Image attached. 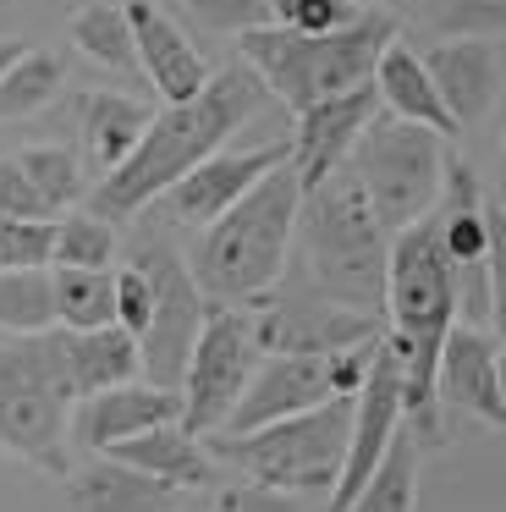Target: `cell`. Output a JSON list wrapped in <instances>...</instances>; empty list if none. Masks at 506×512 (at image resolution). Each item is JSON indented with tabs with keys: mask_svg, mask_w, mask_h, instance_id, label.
I'll return each instance as SVG.
<instances>
[{
	"mask_svg": "<svg viewBox=\"0 0 506 512\" xmlns=\"http://www.w3.org/2000/svg\"><path fill=\"white\" fill-rule=\"evenodd\" d=\"M182 419V397L149 380H127V386L94 391V397H77L72 408V441L88 452H110V446L132 441V435L154 430V424H176Z\"/></svg>",
	"mask_w": 506,
	"mask_h": 512,
	"instance_id": "obj_17",
	"label": "cell"
},
{
	"mask_svg": "<svg viewBox=\"0 0 506 512\" xmlns=\"http://www.w3.org/2000/svg\"><path fill=\"white\" fill-rule=\"evenodd\" d=\"M424 67L435 78L457 133L479 127L501 100V56H495L490 39H440L435 50H424Z\"/></svg>",
	"mask_w": 506,
	"mask_h": 512,
	"instance_id": "obj_19",
	"label": "cell"
},
{
	"mask_svg": "<svg viewBox=\"0 0 506 512\" xmlns=\"http://www.w3.org/2000/svg\"><path fill=\"white\" fill-rule=\"evenodd\" d=\"M149 314H154V287H149V276L127 259V265L116 270V325L132 331V336H143L149 331Z\"/></svg>",
	"mask_w": 506,
	"mask_h": 512,
	"instance_id": "obj_37",
	"label": "cell"
},
{
	"mask_svg": "<svg viewBox=\"0 0 506 512\" xmlns=\"http://www.w3.org/2000/svg\"><path fill=\"white\" fill-rule=\"evenodd\" d=\"M457 325V276H451L446 243H440V215L402 226L391 237V265H385V342L402 358V419L407 435L424 446H440V347Z\"/></svg>",
	"mask_w": 506,
	"mask_h": 512,
	"instance_id": "obj_2",
	"label": "cell"
},
{
	"mask_svg": "<svg viewBox=\"0 0 506 512\" xmlns=\"http://www.w3.org/2000/svg\"><path fill=\"white\" fill-rule=\"evenodd\" d=\"M22 50H28V45H22V39H11V34H0V72H6V67H11V61H17V56H22Z\"/></svg>",
	"mask_w": 506,
	"mask_h": 512,
	"instance_id": "obj_40",
	"label": "cell"
},
{
	"mask_svg": "<svg viewBox=\"0 0 506 512\" xmlns=\"http://www.w3.org/2000/svg\"><path fill=\"white\" fill-rule=\"evenodd\" d=\"M347 435H352V397H330L308 413L264 424V430L209 435V452L253 485L330 501V490L341 479V457H347Z\"/></svg>",
	"mask_w": 506,
	"mask_h": 512,
	"instance_id": "obj_7",
	"label": "cell"
},
{
	"mask_svg": "<svg viewBox=\"0 0 506 512\" xmlns=\"http://www.w3.org/2000/svg\"><path fill=\"white\" fill-rule=\"evenodd\" d=\"M55 331V281L50 270H0V336Z\"/></svg>",
	"mask_w": 506,
	"mask_h": 512,
	"instance_id": "obj_29",
	"label": "cell"
},
{
	"mask_svg": "<svg viewBox=\"0 0 506 512\" xmlns=\"http://www.w3.org/2000/svg\"><path fill=\"white\" fill-rule=\"evenodd\" d=\"M286 160H292V144H253V149H231L226 144V149H215L204 166L187 171L176 188H165L160 204H165V215H171L176 226H209V221H220L253 182L270 177V171L286 166Z\"/></svg>",
	"mask_w": 506,
	"mask_h": 512,
	"instance_id": "obj_13",
	"label": "cell"
},
{
	"mask_svg": "<svg viewBox=\"0 0 506 512\" xmlns=\"http://www.w3.org/2000/svg\"><path fill=\"white\" fill-rule=\"evenodd\" d=\"M149 122H154V111L138 105L132 94H116V89L77 94V133H83V149L99 171H116L138 149V138L149 133Z\"/></svg>",
	"mask_w": 506,
	"mask_h": 512,
	"instance_id": "obj_23",
	"label": "cell"
},
{
	"mask_svg": "<svg viewBox=\"0 0 506 512\" xmlns=\"http://www.w3.org/2000/svg\"><path fill=\"white\" fill-rule=\"evenodd\" d=\"M490 331L506 347V210L490 199Z\"/></svg>",
	"mask_w": 506,
	"mask_h": 512,
	"instance_id": "obj_38",
	"label": "cell"
},
{
	"mask_svg": "<svg viewBox=\"0 0 506 512\" xmlns=\"http://www.w3.org/2000/svg\"><path fill=\"white\" fill-rule=\"evenodd\" d=\"M127 259L149 276V287H154L149 331L138 336L143 380L176 391L182 375H187V358H193L198 331H204V320H209V298H204V287H198L193 265L176 254V243L165 232H138V243H132Z\"/></svg>",
	"mask_w": 506,
	"mask_h": 512,
	"instance_id": "obj_9",
	"label": "cell"
},
{
	"mask_svg": "<svg viewBox=\"0 0 506 512\" xmlns=\"http://www.w3.org/2000/svg\"><path fill=\"white\" fill-rule=\"evenodd\" d=\"M396 39L391 12H358L352 23L330 28V34H286V28H253L237 39L242 61L264 78V89L286 105V111H308V105L347 94L374 78V61Z\"/></svg>",
	"mask_w": 506,
	"mask_h": 512,
	"instance_id": "obj_5",
	"label": "cell"
},
{
	"mask_svg": "<svg viewBox=\"0 0 506 512\" xmlns=\"http://www.w3.org/2000/svg\"><path fill=\"white\" fill-rule=\"evenodd\" d=\"M495 204L506 210V149H501V166H495Z\"/></svg>",
	"mask_w": 506,
	"mask_h": 512,
	"instance_id": "obj_41",
	"label": "cell"
},
{
	"mask_svg": "<svg viewBox=\"0 0 506 512\" xmlns=\"http://www.w3.org/2000/svg\"><path fill=\"white\" fill-rule=\"evenodd\" d=\"M429 28L440 39H495L506 34V0H435Z\"/></svg>",
	"mask_w": 506,
	"mask_h": 512,
	"instance_id": "obj_32",
	"label": "cell"
},
{
	"mask_svg": "<svg viewBox=\"0 0 506 512\" xmlns=\"http://www.w3.org/2000/svg\"><path fill=\"white\" fill-rule=\"evenodd\" d=\"M264 347L253 336V314L248 309H226V303H209V320L193 342V358H187V375L176 386L182 397V424L193 435H215L226 430L237 397L248 391L253 369H259Z\"/></svg>",
	"mask_w": 506,
	"mask_h": 512,
	"instance_id": "obj_10",
	"label": "cell"
},
{
	"mask_svg": "<svg viewBox=\"0 0 506 512\" xmlns=\"http://www.w3.org/2000/svg\"><path fill=\"white\" fill-rule=\"evenodd\" d=\"M182 490L165 479L143 474V468L121 463V457L99 452V463L66 474V507L72 512H176Z\"/></svg>",
	"mask_w": 506,
	"mask_h": 512,
	"instance_id": "obj_20",
	"label": "cell"
},
{
	"mask_svg": "<svg viewBox=\"0 0 506 512\" xmlns=\"http://www.w3.org/2000/svg\"><path fill=\"white\" fill-rule=\"evenodd\" d=\"M50 281H55V325H61V331L116 325V270L50 265Z\"/></svg>",
	"mask_w": 506,
	"mask_h": 512,
	"instance_id": "obj_25",
	"label": "cell"
},
{
	"mask_svg": "<svg viewBox=\"0 0 506 512\" xmlns=\"http://www.w3.org/2000/svg\"><path fill=\"white\" fill-rule=\"evenodd\" d=\"M352 17V0H270V23L286 34H330Z\"/></svg>",
	"mask_w": 506,
	"mask_h": 512,
	"instance_id": "obj_35",
	"label": "cell"
},
{
	"mask_svg": "<svg viewBox=\"0 0 506 512\" xmlns=\"http://www.w3.org/2000/svg\"><path fill=\"white\" fill-rule=\"evenodd\" d=\"M446 160H451V149L440 133L380 111L363 127L358 144H352L347 171L358 177V188L369 199V210L380 215V226L396 237L402 226L435 215L440 188H446Z\"/></svg>",
	"mask_w": 506,
	"mask_h": 512,
	"instance_id": "obj_8",
	"label": "cell"
},
{
	"mask_svg": "<svg viewBox=\"0 0 506 512\" xmlns=\"http://www.w3.org/2000/svg\"><path fill=\"white\" fill-rule=\"evenodd\" d=\"M501 402H506V347H501Z\"/></svg>",
	"mask_w": 506,
	"mask_h": 512,
	"instance_id": "obj_42",
	"label": "cell"
},
{
	"mask_svg": "<svg viewBox=\"0 0 506 512\" xmlns=\"http://www.w3.org/2000/svg\"><path fill=\"white\" fill-rule=\"evenodd\" d=\"M110 457H121V463L143 468V474L165 479V485H176V490H209L215 485V452H209V441L193 435L182 419L154 424V430L110 446Z\"/></svg>",
	"mask_w": 506,
	"mask_h": 512,
	"instance_id": "obj_21",
	"label": "cell"
},
{
	"mask_svg": "<svg viewBox=\"0 0 506 512\" xmlns=\"http://www.w3.org/2000/svg\"><path fill=\"white\" fill-rule=\"evenodd\" d=\"M127 23H132V45H138V72L149 78V89L165 105L193 100L209 83V61L198 56V45L154 6V0H127Z\"/></svg>",
	"mask_w": 506,
	"mask_h": 512,
	"instance_id": "obj_18",
	"label": "cell"
},
{
	"mask_svg": "<svg viewBox=\"0 0 506 512\" xmlns=\"http://www.w3.org/2000/svg\"><path fill=\"white\" fill-rule=\"evenodd\" d=\"M0 215L6 221H61V210L33 188V177L17 160H0Z\"/></svg>",
	"mask_w": 506,
	"mask_h": 512,
	"instance_id": "obj_36",
	"label": "cell"
},
{
	"mask_svg": "<svg viewBox=\"0 0 506 512\" xmlns=\"http://www.w3.org/2000/svg\"><path fill=\"white\" fill-rule=\"evenodd\" d=\"M66 89V67L50 50H22L6 72H0V122H22L39 116L55 94Z\"/></svg>",
	"mask_w": 506,
	"mask_h": 512,
	"instance_id": "obj_27",
	"label": "cell"
},
{
	"mask_svg": "<svg viewBox=\"0 0 506 512\" xmlns=\"http://www.w3.org/2000/svg\"><path fill=\"white\" fill-rule=\"evenodd\" d=\"M435 391L440 408L468 413V419L490 424L506 435V402H501V342L484 325H451L446 347H440V369H435Z\"/></svg>",
	"mask_w": 506,
	"mask_h": 512,
	"instance_id": "obj_16",
	"label": "cell"
},
{
	"mask_svg": "<svg viewBox=\"0 0 506 512\" xmlns=\"http://www.w3.org/2000/svg\"><path fill=\"white\" fill-rule=\"evenodd\" d=\"M253 314V336H259L264 353H341V347H358V342H374L385 336L380 314H358V309H341V303L319 298V292L297 287L281 298H264V309H248Z\"/></svg>",
	"mask_w": 506,
	"mask_h": 512,
	"instance_id": "obj_11",
	"label": "cell"
},
{
	"mask_svg": "<svg viewBox=\"0 0 506 512\" xmlns=\"http://www.w3.org/2000/svg\"><path fill=\"white\" fill-rule=\"evenodd\" d=\"M374 94H380V111L402 116V122H418L440 138L457 133V122H451V111H446V100H440L435 78H429L424 56H418L413 45H402V39H391L385 56L374 61Z\"/></svg>",
	"mask_w": 506,
	"mask_h": 512,
	"instance_id": "obj_22",
	"label": "cell"
},
{
	"mask_svg": "<svg viewBox=\"0 0 506 512\" xmlns=\"http://www.w3.org/2000/svg\"><path fill=\"white\" fill-rule=\"evenodd\" d=\"M297 210H303V182L292 160L259 177L220 221L204 226L193 254V276L209 303L253 309L286 281V259L297 243Z\"/></svg>",
	"mask_w": 506,
	"mask_h": 512,
	"instance_id": "obj_3",
	"label": "cell"
},
{
	"mask_svg": "<svg viewBox=\"0 0 506 512\" xmlns=\"http://www.w3.org/2000/svg\"><path fill=\"white\" fill-rule=\"evenodd\" d=\"M396 435H402V358H396L391 342L380 336L374 364H369V380H363L358 397H352L347 457H341V479H336V490H330L325 512H341L363 485H369V474L380 468V457L391 452Z\"/></svg>",
	"mask_w": 506,
	"mask_h": 512,
	"instance_id": "obj_12",
	"label": "cell"
},
{
	"mask_svg": "<svg viewBox=\"0 0 506 512\" xmlns=\"http://www.w3.org/2000/svg\"><path fill=\"white\" fill-rule=\"evenodd\" d=\"M264 94L270 89H264V78L253 67L209 72V83L193 100L154 111V122H149V133L138 138V149H132L116 171H105L99 188L88 193V210L105 215L110 226L138 221L149 204H160L165 188H176L187 171L204 166L215 149L231 144V133H242V127L259 116Z\"/></svg>",
	"mask_w": 506,
	"mask_h": 512,
	"instance_id": "obj_1",
	"label": "cell"
},
{
	"mask_svg": "<svg viewBox=\"0 0 506 512\" xmlns=\"http://www.w3.org/2000/svg\"><path fill=\"white\" fill-rule=\"evenodd\" d=\"M72 45L83 50L94 67L105 72H132L138 67V45H132V23H127V6H110V0H94L83 12H72L66 23Z\"/></svg>",
	"mask_w": 506,
	"mask_h": 512,
	"instance_id": "obj_26",
	"label": "cell"
},
{
	"mask_svg": "<svg viewBox=\"0 0 506 512\" xmlns=\"http://www.w3.org/2000/svg\"><path fill=\"white\" fill-rule=\"evenodd\" d=\"M341 512H418V441L413 435H396L391 452L380 457V468L369 474V485Z\"/></svg>",
	"mask_w": 506,
	"mask_h": 512,
	"instance_id": "obj_28",
	"label": "cell"
},
{
	"mask_svg": "<svg viewBox=\"0 0 506 512\" xmlns=\"http://www.w3.org/2000/svg\"><path fill=\"white\" fill-rule=\"evenodd\" d=\"M330 364L319 353H264L259 369H253L248 391L237 397L226 430L215 435H248V430H264L275 419H292V413H308L319 402H330Z\"/></svg>",
	"mask_w": 506,
	"mask_h": 512,
	"instance_id": "obj_14",
	"label": "cell"
},
{
	"mask_svg": "<svg viewBox=\"0 0 506 512\" xmlns=\"http://www.w3.org/2000/svg\"><path fill=\"white\" fill-rule=\"evenodd\" d=\"M66 369H72V391L94 397V391L143 380V353L138 336L121 325H99V331H66Z\"/></svg>",
	"mask_w": 506,
	"mask_h": 512,
	"instance_id": "obj_24",
	"label": "cell"
},
{
	"mask_svg": "<svg viewBox=\"0 0 506 512\" xmlns=\"http://www.w3.org/2000/svg\"><path fill=\"white\" fill-rule=\"evenodd\" d=\"M11 160H17L22 171H28L33 188H39L61 215L83 204L88 182H83V160H77V149H66V144H33V149H17Z\"/></svg>",
	"mask_w": 506,
	"mask_h": 512,
	"instance_id": "obj_31",
	"label": "cell"
},
{
	"mask_svg": "<svg viewBox=\"0 0 506 512\" xmlns=\"http://www.w3.org/2000/svg\"><path fill=\"white\" fill-rule=\"evenodd\" d=\"M297 265L303 287L358 314H385V265L391 232L369 210L358 177L347 166L303 193L297 210Z\"/></svg>",
	"mask_w": 506,
	"mask_h": 512,
	"instance_id": "obj_4",
	"label": "cell"
},
{
	"mask_svg": "<svg viewBox=\"0 0 506 512\" xmlns=\"http://www.w3.org/2000/svg\"><path fill=\"white\" fill-rule=\"evenodd\" d=\"M380 116V94H374V78L358 83V89L347 94H330V100L308 105V111H297V138H292V171L297 182L308 188H319L325 177H336L341 166H347L352 144L363 138V127Z\"/></svg>",
	"mask_w": 506,
	"mask_h": 512,
	"instance_id": "obj_15",
	"label": "cell"
},
{
	"mask_svg": "<svg viewBox=\"0 0 506 512\" xmlns=\"http://www.w3.org/2000/svg\"><path fill=\"white\" fill-rule=\"evenodd\" d=\"M55 221H6L0 215V270H50Z\"/></svg>",
	"mask_w": 506,
	"mask_h": 512,
	"instance_id": "obj_33",
	"label": "cell"
},
{
	"mask_svg": "<svg viewBox=\"0 0 506 512\" xmlns=\"http://www.w3.org/2000/svg\"><path fill=\"white\" fill-rule=\"evenodd\" d=\"M198 28L209 34H253V28H270V0H176Z\"/></svg>",
	"mask_w": 506,
	"mask_h": 512,
	"instance_id": "obj_34",
	"label": "cell"
},
{
	"mask_svg": "<svg viewBox=\"0 0 506 512\" xmlns=\"http://www.w3.org/2000/svg\"><path fill=\"white\" fill-rule=\"evenodd\" d=\"M220 512H314V507H308V496H292V490H270V485L242 479V485H231L226 496H220Z\"/></svg>",
	"mask_w": 506,
	"mask_h": 512,
	"instance_id": "obj_39",
	"label": "cell"
},
{
	"mask_svg": "<svg viewBox=\"0 0 506 512\" xmlns=\"http://www.w3.org/2000/svg\"><path fill=\"white\" fill-rule=\"evenodd\" d=\"M116 226L94 210H66L55 221V259L50 265H72V270H110L116 265Z\"/></svg>",
	"mask_w": 506,
	"mask_h": 512,
	"instance_id": "obj_30",
	"label": "cell"
},
{
	"mask_svg": "<svg viewBox=\"0 0 506 512\" xmlns=\"http://www.w3.org/2000/svg\"><path fill=\"white\" fill-rule=\"evenodd\" d=\"M72 369H66V331L0 336V452L39 468L50 479L72 474Z\"/></svg>",
	"mask_w": 506,
	"mask_h": 512,
	"instance_id": "obj_6",
	"label": "cell"
}]
</instances>
